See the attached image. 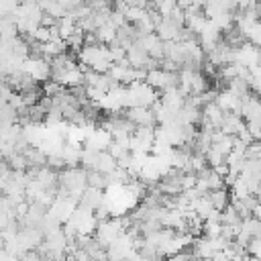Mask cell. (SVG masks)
I'll return each instance as SVG.
<instances>
[{
    "label": "cell",
    "instance_id": "7a4b0ae2",
    "mask_svg": "<svg viewBox=\"0 0 261 261\" xmlns=\"http://www.w3.org/2000/svg\"><path fill=\"white\" fill-rule=\"evenodd\" d=\"M245 253H247L249 257H257V259H259V255H261V243H259V237L249 239V243H247V247H245Z\"/></svg>",
    "mask_w": 261,
    "mask_h": 261
},
{
    "label": "cell",
    "instance_id": "6da1fadb",
    "mask_svg": "<svg viewBox=\"0 0 261 261\" xmlns=\"http://www.w3.org/2000/svg\"><path fill=\"white\" fill-rule=\"evenodd\" d=\"M208 198H210V204H212L214 210H224L228 206V192L224 188L208 192Z\"/></svg>",
    "mask_w": 261,
    "mask_h": 261
},
{
    "label": "cell",
    "instance_id": "3957f363",
    "mask_svg": "<svg viewBox=\"0 0 261 261\" xmlns=\"http://www.w3.org/2000/svg\"><path fill=\"white\" fill-rule=\"evenodd\" d=\"M169 261H196V259H194V255L190 251H179V253L171 255Z\"/></svg>",
    "mask_w": 261,
    "mask_h": 261
}]
</instances>
